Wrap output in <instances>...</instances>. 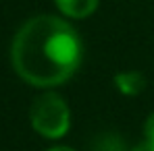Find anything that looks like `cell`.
I'll return each mask as SVG.
<instances>
[{
  "label": "cell",
  "instance_id": "1",
  "mask_svg": "<svg viewBox=\"0 0 154 151\" xmlns=\"http://www.w3.org/2000/svg\"><path fill=\"white\" fill-rule=\"evenodd\" d=\"M15 73L38 89L67 83L83 62V42L67 19L54 15L31 17L11 44Z\"/></svg>",
  "mask_w": 154,
  "mask_h": 151
},
{
  "label": "cell",
  "instance_id": "2",
  "mask_svg": "<svg viewBox=\"0 0 154 151\" xmlns=\"http://www.w3.org/2000/svg\"><path fill=\"white\" fill-rule=\"evenodd\" d=\"M29 122L31 128L42 135L44 139L58 141L71 128V110L69 103L56 91L46 89L40 97H35L29 108Z\"/></svg>",
  "mask_w": 154,
  "mask_h": 151
},
{
  "label": "cell",
  "instance_id": "3",
  "mask_svg": "<svg viewBox=\"0 0 154 151\" xmlns=\"http://www.w3.org/2000/svg\"><path fill=\"white\" fill-rule=\"evenodd\" d=\"M112 83H115V87H117V91L119 93H123V95H127V97H135V95H140L144 89H146V85H148V79L146 75L142 73V71H123V73H117L115 79H112Z\"/></svg>",
  "mask_w": 154,
  "mask_h": 151
},
{
  "label": "cell",
  "instance_id": "4",
  "mask_svg": "<svg viewBox=\"0 0 154 151\" xmlns=\"http://www.w3.org/2000/svg\"><path fill=\"white\" fill-rule=\"evenodd\" d=\"M65 19H88L96 13L100 0H54Z\"/></svg>",
  "mask_w": 154,
  "mask_h": 151
},
{
  "label": "cell",
  "instance_id": "5",
  "mask_svg": "<svg viewBox=\"0 0 154 151\" xmlns=\"http://www.w3.org/2000/svg\"><path fill=\"white\" fill-rule=\"evenodd\" d=\"M92 151H131L127 149V143L121 135L117 132H100L92 139L90 143Z\"/></svg>",
  "mask_w": 154,
  "mask_h": 151
},
{
  "label": "cell",
  "instance_id": "6",
  "mask_svg": "<svg viewBox=\"0 0 154 151\" xmlns=\"http://www.w3.org/2000/svg\"><path fill=\"white\" fill-rule=\"evenodd\" d=\"M144 141L154 143V112L148 114L146 122H144Z\"/></svg>",
  "mask_w": 154,
  "mask_h": 151
},
{
  "label": "cell",
  "instance_id": "7",
  "mask_svg": "<svg viewBox=\"0 0 154 151\" xmlns=\"http://www.w3.org/2000/svg\"><path fill=\"white\" fill-rule=\"evenodd\" d=\"M131 151H154V143H150V141H142L140 145H135Z\"/></svg>",
  "mask_w": 154,
  "mask_h": 151
},
{
  "label": "cell",
  "instance_id": "8",
  "mask_svg": "<svg viewBox=\"0 0 154 151\" xmlns=\"http://www.w3.org/2000/svg\"><path fill=\"white\" fill-rule=\"evenodd\" d=\"M46 151H75L73 147H67V145H56V147H50V149Z\"/></svg>",
  "mask_w": 154,
  "mask_h": 151
}]
</instances>
